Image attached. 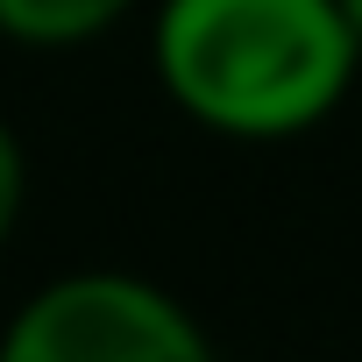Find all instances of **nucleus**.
<instances>
[{
  "label": "nucleus",
  "mask_w": 362,
  "mask_h": 362,
  "mask_svg": "<svg viewBox=\"0 0 362 362\" xmlns=\"http://www.w3.org/2000/svg\"><path fill=\"white\" fill-rule=\"evenodd\" d=\"M334 8H341V15H348V29L362 36V0H334Z\"/></svg>",
  "instance_id": "obj_5"
},
{
  "label": "nucleus",
  "mask_w": 362,
  "mask_h": 362,
  "mask_svg": "<svg viewBox=\"0 0 362 362\" xmlns=\"http://www.w3.org/2000/svg\"><path fill=\"white\" fill-rule=\"evenodd\" d=\"M8 362H206L214 334L163 284L128 270H71L0 334Z\"/></svg>",
  "instance_id": "obj_2"
},
{
  "label": "nucleus",
  "mask_w": 362,
  "mask_h": 362,
  "mask_svg": "<svg viewBox=\"0 0 362 362\" xmlns=\"http://www.w3.org/2000/svg\"><path fill=\"white\" fill-rule=\"evenodd\" d=\"M149 50L177 114L235 142H284L348 100L362 36L334 0H163Z\"/></svg>",
  "instance_id": "obj_1"
},
{
  "label": "nucleus",
  "mask_w": 362,
  "mask_h": 362,
  "mask_svg": "<svg viewBox=\"0 0 362 362\" xmlns=\"http://www.w3.org/2000/svg\"><path fill=\"white\" fill-rule=\"evenodd\" d=\"M135 0H0V36L29 50H71L107 36Z\"/></svg>",
  "instance_id": "obj_3"
},
{
  "label": "nucleus",
  "mask_w": 362,
  "mask_h": 362,
  "mask_svg": "<svg viewBox=\"0 0 362 362\" xmlns=\"http://www.w3.org/2000/svg\"><path fill=\"white\" fill-rule=\"evenodd\" d=\"M22 192H29V163H22L15 128L0 121V249H8V235H15V221H22Z\"/></svg>",
  "instance_id": "obj_4"
}]
</instances>
